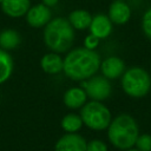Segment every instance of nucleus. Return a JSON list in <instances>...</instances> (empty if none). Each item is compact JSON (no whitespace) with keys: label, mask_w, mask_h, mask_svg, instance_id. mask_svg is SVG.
Returning <instances> with one entry per match:
<instances>
[{"label":"nucleus","mask_w":151,"mask_h":151,"mask_svg":"<svg viewBox=\"0 0 151 151\" xmlns=\"http://www.w3.org/2000/svg\"><path fill=\"white\" fill-rule=\"evenodd\" d=\"M100 63V55L96 50L76 47L70 50L64 58L63 72L71 80L83 81L97 74Z\"/></svg>","instance_id":"nucleus-1"},{"label":"nucleus","mask_w":151,"mask_h":151,"mask_svg":"<svg viewBox=\"0 0 151 151\" xmlns=\"http://www.w3.org/2000/svg\"><path fill=\"white\" fill-rule=\"evenodd\" d=\"M76 31L64 17L52 18L44 27L42 39L46 47L54 53L68 52L74 42Z\"/></svg>","instance_id":"nucleus-2"},{"label":"nucleus","mask_w":151,"mask_h":151,"mask_svg":"<svg viewBox=\"0 0 151 151\" xmlns=\"http://www.w3.org/2000/svg\"><path fill=\"white\" fill-rule=\"evenodd\" d=\"M107 136L113 146L120 150H129L136 144L139 136L138 125L130 114H119L111 120L107 127Z\"/></svg>","instance_id":"nucleus-3"},{"label":"nucleus","mask_w":151,"mask_h":151,"mask_svg":"<svg viewBox=\"0 0 151 151\" xmlns=\"http://www.w3.org/2000/svg\"><path fill=\"white\" fill-rule=\"evenodd\" d=\"M123 91L133 98H142L151 91V74L140 66H132L120 77Z\"/></svg>","instance_id":"nucleus-4"},{"label":"nucleus","mask_w":151,"mask_h":151,"mask_svg":"<svg viewBox=\"0 0 151 151\" xmlns=\"http://www.w3.org/2000/svg\"><path fill=\"white\" fill-rule=\"evenodd\" d=\"M80 117L83 123L92 130H105L111 123V112L101 103L97 100H91L86 103L80 111Z\"/></svg>","instance_id":"nucleus-5"},{"label":"nucleus","mask_w":151,"mask_h":151,"mask_svg":"<svg viewBox=\"0 0 151 151\" xmlns=\"http://www.w3.org/2000/svg\"><path fill=\"white\" fill-rule=\"evenodd\" d=\"M81 87L85 90L88 98L97 101L107 99L112 93V85L104 76H92L91 78L81 81Z\"/></svg>","instance_id":"nucleus-6"},{"label":"nucleus","mask_w":151,"mask_h":151,"mask_svg":"<svg viewBox=\"0 0 151 151\" xmlns=\"http://www.w3.org/2000/svg\"><path fill=\"white\" fill-rule=\"evenodd\" d=\"M25 18H26V22L31 27L41 28L45 27L52 19V12L50 7L45 6L44 4H38L29 7Z\"/></svg>","instance_id":"nucleus-7"},{"label":"nucleus","mask_w":151,"mask_h":151,"mask_svg":"<svg viewBox=\"0 0 151 151\" xmlns=\"http://www.w3.org/2000/svg\"><path fill=\"white\" fill-rule=\"evenodd\" d=\"M99 70L101 72V76H104L109 80H112V79L120 78L123 73L125 72L126 67H125V63L123 59L116 55H111L101 60Z\"/></svg>","instance_id":"nucleus-8"},{"label":"nucleus","mask_w":151,"mask_h":151,"mask_svg":"<svg viewBox=\"0 0 151 151\" xmlns=\"http://www.w3.org/2000/svg\"><path fill=\"white\" fill-rule=\"evenodd\" d=\"M107 17L112 21V24L124 25L131 18V8L125 1L114 0L113 2H111L110 7H109Z\"/></svg>","instance_id":"nucleus-9"},{"label":"nucleus","mask_w":151,"mask_h":151,"mask_svg":"<svg viewBox=\"0 0 151 151\" xmlns=\"http://www.w3.org/2000/svg\"><path fill=\"white\" fill-rule=\"evenodd\" d=\"M86 140L77 133L63 136L55 144L54 151H86Z\"/></svg>","instance_id":"nucleus-10"},{"label":"nucleus","mask_w":151,"mask_h":151,"mask_svg":"<svg viewBox=\"0 0 151 151\" xmlns=\"http://www.w3.org/2000/svg\"><path fill=\"white\" fill-rule=\"evenodd\" d=\"M112 21L105 14H96L92 17L90 24V33L97 37L98 39H106L112 33Z\"/></svg>","instance_id":"nucleus-11"},{"label":"nucleus","mask_w":151,"mask_h":151,"mask_svg":"<svg viewBox=\"0 0 151 151\" xmlns=\"http://www.w3.org/2000/svg\"><path fill=\"white\" fill-rule=\"evenodd\" d=\"M2 12L9 18H20L26 15L31 7V0H0Z\"/></svg>","instance_id":"nucleus-12"},{"label":"nucleus","mask_w":151,"mask_h":151,"mask_svg":"<svg viewBox=\"0 0 151 151\" xmlns=\"http://www.w3.org/2000/svg\"><path fill=\"white\" fill-rule=\"evenodd\" d=\"M41 70L47 74H57L63 71L64 58L59 55V53L50 52L42 55L40 60Z\"/></svg>","instance_id":"nucleus-13"},{"label":"nucleus","mask_w":151,"mask_h":151,"mask_svg":"<svg viewBox=\"0 0 151 151\" xmlns=\"http://www.w3.org/2000/svg\"><path fill=\"white\" fill-rule=\"evenodd\" d=\"M87 94L80 87H71L64 93V104L70 109H79L86 104Z\"/></svg>","instance_id":"nucleus-14"},{"label":"nucleus","mask_w":151,"mask_h":151,"mask_svg":"<svg viewBox=\"0 0 151 151\" xmlns=\"http://www.w3.org/2000/svg\"><path fill=\"white\" fill-rule=\"evenodd\" d=\"M67 20L74 28V31H84L90 27L92 15L85 9H74L68 14Z\"/></svg>","instance_id":"nucleus-15"},{"label":"nucleus","mask_w":151,"mask_h":151,"mask_svg":"<svg viewBox=\"0 0 151 151\" xmlns=\"http://www.w3.org/2000/svg\"><path fill=\"white\" fill-rule=\"evenodd\" d=\"M21 42L20 34L12 28H6L0 32V48L5 51H12L17 48Z\"/></svg>","instance_id":"nucleus-16"},{"label":"nucleus","mask_w":151,"mask_h":151,"mask_svg":"<svg viewBox=\"0 0 151 151\" xmlns=\"http://www.w3.org/2000/svg\"><path fill=\"white\" fill-rule=\"evenodd\" d=\"M13 59L8 51L0 48V84H4L9 79L13 72Z\"/></svg>","instance_id":"nucleus-17"},{"label":"nucleus","mask_w":151,"mask_h":151,"mask_svg":"<svg viewBox=\"0 0 151 151\" xmlns=\"http://www.w3.org/2000/svg\"><path fill=\"white\" fill-rule=\"evenodd\" d=\"M83 119L76 113H68L61 119V127L68 133H76L83 126Z\"/></svg>","instance_id":"nucleus-18"},{"label":"nucleus","mask_w":151,"mask_h":151,"mask_svg":"<svg viewBox=\"0 0 151 151\" xmlns=\"http://www.w3.org/2000/svg\"><path fill=\"white\" fill-rule=\"evenodd\" d=\"M134 145L139 151H151V134H139Z\"/></svg>","instance_id":"nucleus-19"},{"label":"nucleus","mask_w":151,"mask_h":151,"mask_svg":"<svg viewBox=\"0 0 151 151\" xmlns=\"http://www.w3.org/2000/svg\"><path fill=\"white\" fill-rule=\"evenodd\" d=\"M142 29L146 38L151 40V7L145 11L142 18Z\"/></svg>","instance_id":"nucleus-20"},{"label":"nucleus","mask_w":151,"mask_h":151,"mask_svg":"<svg viewBox=\"0 0 151 151\" xmlns=\"http://www.w3.org/2000/svg\"><path fill=\"white\" fill-rule=\"evenodd\" d=\"M86 151H107V146L104 142L94 139L87 143L86 145Z\"/></svg>","instance_id":"nucleus-21"},{"label":"nucleus","mask_w":151,"mask_h":151,"mask_svg":"<svg viewBox=\"0 0 151 151\" xmlns=\"http://www.w3.org/2000/svg\"><path fill=\"white\" fill-rule=\"evenodd\" d=\"M99 41H100V39H98L97 37H94L93 34L90 33L84 39V47H86L88 50H96V47L99 45Z\"/></svg>","instance_id":"nucleus-22"},{"label":"nucleus","mask_w":151,"mask_h":151,"mask_svg":"<svg viewBox=\"0 0 151 151\" xmlns=\"http://www.w3.org/2000/svg\"><path fill=\"white\" fill-rule=\"evenodd\" d=\"M58 1L59 0H41V4H44L45 6H47V7H53V6H55L57 4H58Z\"/></svg>","instance_id":"nucleus-23"},{"label":"nucleus","mask_w":151,"mask_h":151,"mask_svg":"<svg viewBox=\"0 0 151 151\" xmlns=\"http://www.w3.org/2000/svg\"><path fill=\"white\" fill-rule=\"evenodd\" d=\"M127 151H139V150H137V149H129Z\"/></svg>","instance_id":"nucleus-24"}]
</instances>
